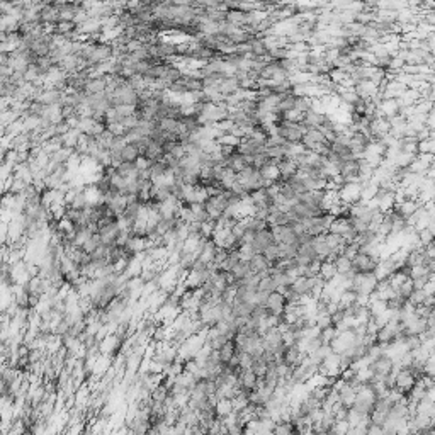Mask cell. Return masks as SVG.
Listing matches in <instances>:
<instances>
[{"label": "cell", "instance_id": "1", "mask_svg": "<svg viewBox=\"0 0 435 435\" xmlns=\"http://www.w3.org/2000/svg\"><path fill=\"white\" fill-rule=\"evenodd\" d=\"M377 277L374 274H357L352 280V286H350L349 291L357 292L359 296H364V298H371L372 294L377 289Z\"/></svg>", "mask_w": 435, "mask_h": 435}, {"label": "cell", "instance_id": "2", "mask_svg": "<svg viewBox=\"0 0 435 435\" xmlns=\"http://www.w3.org/2000/svg\"><path fill=\"white\" fill-rule=\"evenodd\" d=\"M362 192H364V186L360 182L345 184V186L338 191V198H340V202L345 204V206H354V204L362 202Z\"/></svg>", "mask_w": 435, "mask_h": 435}, {"label": "cell", "instance_id": "3", "mask_svg": "<svg viewBox=\"0 0 435 435\" xmlns=\"http://www.w3.org/2000/svg\"><path fill=\"white\" fill-rule=\"evenodd\" d=\"M352 264H354V269H356L359 274H374L377 265H379V259L359 252L356 259L352 260Z\"/></svg>", "mask_w": 435, "mask_h": 435}, {"label": "cell", "instance_id": "4", "mask_svg": "<svg viewBox=\"0 0 435 435\" xmlns=\"http://www.w3.org/2000/svg\"><path fill=\"white\" fill-rule=\"evenodd\" d=\"M260 384V377L252 371V369H247V371H240V376H238V388H240L241 393L245 395H250L252 391H255Z\"/></svg>", "mask_w": 435, "mask_h": 435}, {"label": "cell", "instance_id": "5", "mask_svg": "<svg viewBox=\"0 0 435 435\" xmlns=\"http://www.w3.org/2000/svg\"><path fill=\"white\" fill-rule=\"evenodd\" d=\"M121 232L122 230L121 226H119V221H113L99 230V237H101L104 247H114V245L118 243V238L119 235H121Z\"/></svg>", "mask_w": 435, "mask_h": 435}, {"label": "cell", "instance_id": "6", "mask_svg": "<svg viewBox=\"0 0 435 435\" xmlns=\"http://www.w3.org/2000/svg\"><path fill=\"white\" fill-rule=\"evenodd\" d=\"M395 367H396L395 360H393L391 357H388V356H381L377 360H374V362L369 364V369L372 371V374H374V376H381V377L391 376L393 371H395Z\"/></svg>", "mask_w": 435, "mask_h": 435}, {"label": "cell", "instance_id": "7", "mask_svg": "<svg viewBox=\"0 0 435 435\" xmlns=\"http://www.w3.org/2000/svg\"><path fill=\"white\" fill-rule=\"evenodd\" d=\"M396 388H398L401 393H405V395H408L411 390L415 388V384H417V377H415L413 372L410 371V369H401L399 367V371L396 372Z\"/></svg>", "mask_w": 435, "mask_h": 435}, {"label": "cell", "instance_id": "8", "mask_svg": "<svg viewBox=\"0 0 435 435\" xmlns=\"http://www.w3.org/2000/svg\"><path fill=\"white\" fill-rule=\"evenodd\" d=\"M286 298L279 292H272L269 294L267 303H265V310L269 311V315H276V316H284L286 313Z\"/></svg>", "mask_w": 435, "mask_h": 435}, {"label": "cell", "instance_id": "9", "mask_svg": "<svg viewBox=\"0 0 435 435\" xmlns=\"http://www.w3.org/2000/svg\"><path fill=\"white\" fill-rule=\"evenodd\" d=\"M272 230V237L277 245L280 243H298V235L294 233L291 225L287 226H274Z\"/></svg>", "mask_w": 435, "mask_h": 435}, {"label": "cell", "instance_id": "10", "mask_svg": "<svg viewBox=\"0 0 435 435\" xmlns=\"http://www.w3.org/2000/svg\"><path fill=\"white\" fill-rule=\"evenodd\" d=\"M262 342H264V347L265 350H269V352H277L279 349H282L284 345V338H282V333H280L279 328H272L269 330L267 333L262 337Z\"/></svg>", "mask_w": 435, "mask_h": 435}, {"label": "cell", "instance_id": "11", "mask_svg": "<svg viewBox=\"0 0 435 435\" xmlns=\"http://www.w3.org/2000/svg\"><path fill=\"white\" fill-rule=\"evenodd\" d=\"M354 90H356L357 97L362 99V101H372V99L379 94V87L374 85L371 80H362V82H357L356 87H354Z\"/></svg>", "mask_w": 435, "mask_h": 435}, {"label": "cell", "instance_id": "12", "mask_svg": "<svg viewBox=\"0 0 435 435\" xmlns=\"http://www.w3.org/2000/svg\"><path fill=\"white\" fill-rule=\"evenodd\" d=\"M272 243H276L274 237H272V230L267 228V230H262V232L255 233V240H253L252 247H253V250H255V253H264V250L267 247H271Z\"/></svg>", "mask_w": 435, "mask_h": 435}, {"label": "cell", "instance_id": "13", "mask_svg": "<svg viewBox=\"0 0 435 435\" xmlns=\"http://www.w3.org/2000/svg\"><path fill=\"white\" fill-rule=\"evenodd\" d=\"M305 357H306V354L298 347V344L289 345V347L286 349V354H284V364H287L289 367L294 369V367H298V365L303 364Z\"/></svg>", "mask_w": 435, "mask_h": 435}, {"label": "cell", "instance_id": "14", "mask_svg": "<svg viewBox=\"0 0 435 435\" xmlns=\"http://www.w3.org/2000/svg\"><path fill=\"white\" fill-rule=\"evenodd\" d=\"M225 165L228 168H232L235 174H241L245 168H248L250 165H252V161H250V158H247V157L241 155V153H235L233 157H230V158L225 161Z\"/></svg>", "mask_w": 435, "mask_h": 435}, {"label": "cell", "instance_id": "15", "mask_svg": "<svg viewBox=\"0 0 435 435\" xmlns=\"http://www.w3.org/2000/svg\"><path fill=\"white\" fill-rule=\"evenodd\" d=\"M357 399V390L350 384H344V386L338 390V401L340 405H344L345 408H352L354 403Z\"/></svg>", "mask_w": 435, "mask_h": 435}, {"label": "cell", "instance_id": "16", "mask_svg": "<svg viewBox=\"0 0 435 435\" xmlns=\"http://www.w3.org/2000/svg\"><path fill=\"white\" fill-rule=\"evenodd\" d=\"M313 248H315V253H316V259H319L321 262L328 260V257L333 253L332 248H330L328 243H326L325 235H319V237L313 238Z\"/></svg>", "mask_w": 435, "mask_h": 435}, {"label": "cell", "instance_id": "17", "mask_svg": "<svg viewBox=\"0 0 435 435\" xmlns=\"http://www.w3.org/2000/svg\"><path fill=\"white\" fill-rule=\"evenodd\" d=\"M277 167H279L280 179H282V182L289 180L291 177H294V175L299 172V167H298V165H296V161H294V160H291V158H284V160H280V163L277 165Z\"/></svg>", "mask_w": 435, "mask_h": 435}, {"label": "cell", "instance_id": "18", "mask_svg": "<svg viewBox=\"0 0 435 435\" xmlns=\"http://www.w3.org/2000/svg\"><path fill=\"white\" fill-rule=\"evenodd\" d=\"M379 111L386 119H391V118L398 116L401 107H399V104H398V99H384L383 104H381V107H379Z\"/></svg>", "mask_w": 435, "mask_h": 435}, {"label": "cell", "instance_id": "19", "mask_svg": "<svg viewBox=\"0 0 435 435\" xmlns=\"http://www.w3.org/2000/svg\"><path fill=\"white\" fill-rule=\"evenodd\" d=\"M218 250H219V247L214 243L213 240H207L206 245H204V248H202V252L199 253V260H201L202 264H206V265L213 264L214 259H216Z\"/></svg>", "mask_w": 435, "mask_h": 435}, {"label": "cell", "instance_id": "20", "mask_svg": "<svg viewBox=\"0 0 435 435\" xmlns=\"http://www.w3.org/2000/svg\"><path fill=\"white\" fill-rule=\"evenodd\" d=\"M219 352V359H221V364L223 365H230V362H232V359L235 356H237V344H235V340H228L225 345H223L221 349L218 350Z\"/></svg>", "mask_w": 435, "mask_h": 435}, {"label": "cell", "instance_id": "21", "mask_svg": "<svg viewBox=\"0 0 435 435\" xmlns=\"http://www.w3.org/2000/svg\"><path fill=\"white\" fill-rule=\"evenodd\" d=\"M248 48H250V53H252L255 58H267L269 56V51L264 44V40L259 36L252 38V40L248 41Z\"/></svg>", "mask_w": 435, "mask_h": 435}, {"label": "cell", "instance_id": "22", "mask_svg": "<svg viewBox=\"0 0 435 435\" xmlns=\"http://www.w3.org/2000/svg\"><path fill=\"white\" fill-rule=\"evenodd\" d=\"M332 354H335L333 352V349H332V345H321V347H319L318 350H315L313 354H310V359H311V362H313L315 365H321L323 362H325L326 359H328L330 356H332Z\"/></svg>", "mask_w": 435, "mask_h": 435}, {"label": "cell", "instance_id": "23", "mask_svg": "<svg viewBox=\"0 0 435 435\" xmlns=\"http://www.w3.org/2000/svg\"><path fill=\"white\" fill-rule=\"evenodd\" d=\"M252 267H250V262L247 260H241L240 264L237 265V267L232 271V276L235 279V282H241V280H245L248 276H252Z\"/></svg>", "mask_w": 435, "mask_h": 435}, {"label": "cell", "instance_id": "24", "mask_svg": "<svg viewBox=\"0 0 435 435\" xmlns=\"http://www.w3.org/2000/svg\"><path fill=\"white\" fill-rule=\"evenodd\" d=\"M250 267H252L253 274H264V272H269L271 264H269L267 259H265L262 253H257V255H253L252 260H250Z\"/></svg>", "mask_w": 435, "mask_h": 435}, {"label": "cell", "instance_id": "25", "mask_svg": "<svg viewBox=\"0 0 435 435\" xmlns=\"http://www.w3.org/2000/svg\"><path fill=\"white\" fill-rule=\"evenodd\" d=\"M323 121H325V114L321 113H316V111H308V113L305 114V119H303V122H305V126L308 129L310 128H319V126L323 124Z\"/></svg>", "mask_w": 435, "mask_h": 435}, {"label": "cell", "instance_id": "26", "mask_svg": "<svg viewBox=\"0 0 435 435\" xmlns=\"http://www.w3.org/2000/svg\"><path fill=\"white\" fill-rule=\"evenodd\" d=\"M219 94H223L226 97V95H232L235 94V92L240 90V82H238L235 77H228V79H225L221 82V85L218 87Z\"/></svg>", "mask_w": 435, "mask_h": 435}, {"label": "cell", "instance_id": "27", "mask_svg": "<svg viewBox=\"0 0 435 435\" xmlns=\"http://www.w3.org/2000/svg\"><path fill=\"white\" fill-rule=\"evenodd\" d=\"M319 277H321L323 280H325L326 284L328 282H332V280L335 279V277L338 276V272H337V267H335V264L333 262H328V260H325L321 264V269H319V274H318Z\"/></svg>", "mask_w": 435, "mask_h": 435}, {"label": "cell", "instance_id": "28", "mask_svg": "<svg viewBox=\"0 0 435 435\" xmlns=\"http://www.w3.org/2000/svg\"><path fill=\"white\" fill-rule=\"evenodd\" d=\"M226 21L230 24L237 26V28L243 29L247 26V12H241V10H228L226 12Z\"/></svg>", "mask_w": 435, "mask_h": 435}, {"label": "cell", "instance_id": "29", "mask_svg": "<svg viewBox=\"0 0 435 435\" xmlns=\"http://www.w3.org/2000/svg\"><path fill=\"white\" fill-rule=\"evenodd\" d=\"M160 129L163 133L168 134H177L179 136L180 133V119H172V118H165L160 121Z\"/></svg>", "mask_w": 435, "mask_h": 435}, {"label": "cell", "instance_id": "30", "mask_svg": "<svg viewBox=\"0 0 435 435\" xmlns=\"http://www.w3.org/2000/svg\"><path fill=\"white\" fill-rule=\"evenodd\" d=\"M253 308L245 301H235L233 303V315L235 318H252Z\"/></svg>", "mask_w": 435, "mask_h": 435}, {"label": "cell", "instance_id": "31", "mask_svg": "<svg viewBox=\"0 0 435 435\" xmlns=\"http://www.w3.org/2000/svg\"><path fill=\"white\" fill-rule=\"evenodd\" d=\"M352 228L350 226V219L349 218H335V221L332 223V226H330V232L328 233H333V235H344L345 232H349V230Z\"/></svg>", "mask_w": 435, "mask_h": 435}, {"label": "cell", "instance_id": "32", "mask_svg": "<svg viewBox=\"0 0 435 435\" xmlns=\"http://www.w3.org/2000/svg\"><path fill=\"white\" fill-rule=\"evenodd\" d=\"M214 408H216L218 418H226V417H230L232 413H235L232 399H218V403H216V406H214Z\"/></svg>", "mask_w": 435, "mask_h": 435}, {"label": "cell", "instance_id": "33", "mask_svg": "<svg viewBox=\"0 0 435 435\" xmlns=\"http://www.w3.org/2000/svg\"><path fill=\"white\" fill-rule=\"evenodd\" d=\"M333 264H335V267H337L338 276H342V277L347 276L349 272H352V271H354V264H352V260L347 259V257H344V255L338 257V259L335 260Z\"/></svg>", "mask_w": 435, "mask_h": 435}, {"label": "cell", "instance_id": "34", "mask_svg": "<svg viewBox=\"0 0 435 435\" xmlns=\"http://www.w3.org/2000/svg\"><path fill=\"white\" fill-rule=\"evenodd\" d=\"M274 435H298L294 425L291 420H280L276 423L274 427Z\"/></svg>", "mask_w": 435, "mask_h": 435}, {"label": "cell", "instance_id": "35", "mask_svg": "<svg viewBox=\"0 0 435 435\" xmlns=\"http://www.w3.org/2000/svg\"><path fill=\"white\" fill-rule=\"evenodd\" d=\"M138 158H140V150H138L134 145L128 143L124 146V150H122V153H121V160L128 161V163H134Z\"/></svg>", "mask_w": 435, "mask_h": 435}, {"label": "cell", "instance_id": "36", "mask_svg": "<svg viewBox=\"0 0 435 435\" xmlns=\"http://www.w3.org/2000/svg\"><path fill=\"white\" fill-rule=\"evenodd\" d=\"M240 262H241V257H240V253H238V250H237V252H230L228 257H226V260H225V264L221 265V269H219V271L232 272L233 269L240 264Z\"/></svg>", "mask_w": 435, "mask_h": 435}, {"label": "cell", "instance_id": "37", "mask_svg": "<svg viewBox=\"0 0 435 435\" xmlns=\"http://www.w3.org/2000/svg\"><path fill=\"white\" fill-rule=\"evenodd\" d=\"M415 291V286H413V280L411 279H406L405 282L401 284V286L398 287V291H396V296L401 299H405V301H408V299L411 298V294H413Z\"/></svg>", "mask_w": 435, "mask_h": 435}, {"label": "cell", "instance_id": "38", "mask_svg": "<svg viewBox=\"0 0 435 435\" xmlns=\"http://www.w3.org/2000/svg\"><path fill=\"white\" fill-rule=\"evenodd\" d=\"M338 333L340 332H338L337 326H328V328L321 330V333H319V340H321L323 345H332V342L338 337Z\"/></svg>", "mask_w": 435, "mask_h": 435}, {"label": "cell", "instance_id": "39", "mask_svg": "<svg viewBox=\"0 0 435 435\" xmlns=\"http://www.w3.org/2000/svg\"><path fill=\"white\" fill-rule=\"evenodd\" d=\"M168 396H170V390H168V388L165 386L163 383H160L158 386H157L155 390L152 391V399H153V401L165 403V401H167Z\"/></svg>", "mask_w": 435, "mask_h": 435}, {"label": "cell", "instance_id": "40", "mask_svg": "<svg viewBox=\"0 0 435 435\" xmlns=\"http://www.w3.org/2000/svg\"><path fill=\"white\" fill-rule=\"evenodd\" d=\"M262 255L265 257V259H267V262L269 264H271V267L272 265L276 264V262H279L280 260V255H279V245L277 243H272L271 247H267L264 250V253H262Z\"/></svg>", "mask_w": 435, "mask_h": 435}, {"label": "cell", "instance_id": "41", "mask_svg": "<svg viewBox=\"0 0 435 435\" xmlns=\"http://www.w3.org/2000/svg\"><path fill=\"white\" fill-rule=\"evenodd\" d=\"M259 291L262 292H267V294H272V292L277 291V286L274 282V277L272 276H265L260 279V284H259Z\"/></svg>", "mask_w": 435, "mask_h": 435}, {"label": "cell", "instance_id": "42", "mask_svg": "<svg viewBox=\"0 0 435 435\" xmlns=\"http://www.w3.org/2000/svg\"><path fill=\"white\" fill-rule=\"evenodd\" d=\"M417 235H418V243H420V247H423V248L429 247L430 243H434V240H435V233L430 228L417 232Z\"/></svg>", "mask_w": 435, "mask_h": 435}, {"label": "cell", "instance_id": "43", "mask_svg": "<svg viewBox=\"0 0 435 435\" xmlns=\"http://www.w3.org/2000/svg\"><path fill=\"white\" fill-rule=\"evenodd\" d=\"M232 403H233V410L237 411V413H238V411H241V410H245V408L250 405L248 396L245 395V393H241V391L232 399Z\"/></svg>", "mask_w": 435, "mask_h": 435}, {"label": "cell", "instance_id": "44", "mask_svg": "<svg viewBox=\"0 0 435 435\" xmlns=\"http://www.w3.org/2000/svg\"><path fill=\"white\" fill-rule=\"evenodd\" d=\"M294 109L299 111V113H303V114H306L308 111L313 109V99L311 97H296Z\"/></svg>", "mask_w": 435, "mask_h": 435}, {"label": "cell", "instance_id": "45", "mask_svg": "<svg viewBox=\"0 0 435 435\" xmlns=\"http://www.w3.org/2000/svg\"><path fill=\"white\" fill-rule=\"evenodd\" d=\"M267 369H269V364L265 362L264 360V357H257V359H253V365H252V371L255 372L257 376L260 377H264L265 376V372H267Z\"/></svg>", "mask_w": 435, "mask_h": 435}, {"label": "cell", "instance_id": "46", "mask_svg": "<svg viewBox=\"0 0 435 435\" xmlns=\"http://www.w3.org/2000/svg\"><path fill=\"white\" fill-rule=\"evenodd\" d=\"M427 296H429V294H427V291H425V289H415V291H413V294H411V298L408 299V301H410L411 305L417 308V306H422V305H423V301H425Z\"/></svg>", "mask_w": 435, "mask_h": 435}, {"label": "cell", "instance_id": "47", "mask_svg": "<svg viewBox=\"0 0 435 435\" xmlns=\"http://www.w3.org/2000/svg\"><path fill=\"white\" fill-rule=\"evenodd\" d=\"M107 131H109V133H113L116 138H126V134H128V129L122 126V122H114V124H109V126H107Z\"/></svg>", "mask_w": 435, "mask_h": 435}, {"label": "cell", "instance_id": "48", "mask_svg": "<svg viewBox=\"0 0 435 435\" xmlns=\"http://www.w3.org/2000/svg\"><path fill=\"white\" fill-rule=\"evenodd\" d=\"M349 219H350V226H352L359 235L369 232V225L365 221H362V219H359V218H349Z\"/></svg>", "mask_w": 435, "mask_h": 435}, {"label": "cell", "instance_id": "49", "mask_svg": "<svg viewBox=\"0 0 435 435\" xmlns=\"http://www.w3.org/2000/svg\"><path fill=\"white\" fill-rule=\"evenodd\" d=\"M238 253H240L241 260H247V262L252 260L253 255H257L252 245H240V248H238Z\"/></svg>", "mask_w": 435, "mask_h": 435}, {"label": "cell", "instance_id": "50", "mask_svg": "<svg viewBox=\"0 0 435 435\" xmlns=\"http://www.w3.org/2000/svg\"><path fill=\"white\" fill-rule=\"evenodd\" d=\"M316 326L319 330H325L328 328V326H335L332 315H319V316H316Z\"/></svg>", "mask_w": 435, "mask_h": 435}, {"label": "cell", "instance_id": "51", "mask_svg": "<svg viewBox=\"0 0 435 435\" xmlns=\"http://www.w3.org/2000/svg\"><path fill=\"white\" fill-rule=\"evenodd\" d=\"M359 245L356 243V241H354V243H349L347 247H345V250H344V257H347V259H350V260H354L357 257V253H359Z\"/></svg>", "mask_w": 435, "mask_h": 435}, {"label": "cell", "instance_id": "52", "mask_svg": "<svg viewBox=\"0 0 435 435\" xmlns=\"http://www.w3.org/2000/svg\"><path fill=\"white\" fill-rule=\"evenodd\" d=\"M253 365V357L250 354H240V369L241 371H247V369H252Z\"/></svg>", "mask_w": 435, "mask_h": 435}, {"label": "cell", "instance_id": "53", "mask_svg": "<svg viewBox=\"0 0 435 435\" xmlns=\"http://www.w3.org/2000/svg\"><path fill=\"white\" fill-rule=\"evenodd\" d=\"M427 267H429L430 274H435V259H432V260L427 262Z\"/></svg>", "mask_w": 435, "mask_h": 435}, {"label": "cell", "instance_id": "54", "mask_svg": "<svg viewBox=\"0 0 435 435\" xmlns=\"http://www.w3.org/2000/svg\"><path fill=\"white\" fill-rule=\"evenodd\" d=\"M434 109H435V102H434Z\"/></svg>", "mask_w": 435, "mask_h": 435}, {"label": "cell", "instance_id": "55", "mask_svg": "<svg viewBox=\"0 0 435 435\" xmlns=\"http://www.w3.org/2000/svg\"><path fill=\"white\" fill-rule=\"evenodd\" d=\"M434 245H435V240H434Z\"/></svg>", "mask_w": 435, "mask_h": 435}]
</instances>
